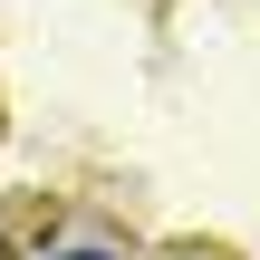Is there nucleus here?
<instances>
[{"label": "nucleus", "instance_id": "obj_1", "mask_svg": "<svg viewBox=\"0 0 260 260\" xmlns=\"http://www.w3.org/2000/svg\"><path fill=\"white\" fill-rule=\"evenodd\" d=\"M48 260H116V251H48Z\"/></svg>", "mask_w": 260, "mask_h": 260}, {"label": "nucleus", "instance_id": "obj_2", "mask_svg": "<svg viewBox=\"0 0 260 260\" xmlns=\"http://www.w3.org/2000/svg\"><path fill=\"white\" fill-rule=\"evenodd\" d=\"M0 260H10V241H0Z\"/></svg>", "mask_w": 260, "mask_h": 260}]
</instances>
